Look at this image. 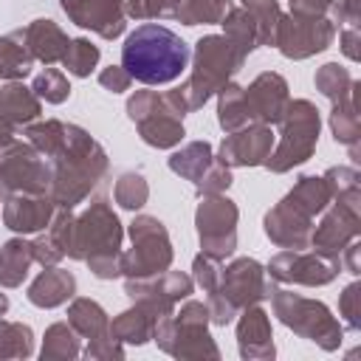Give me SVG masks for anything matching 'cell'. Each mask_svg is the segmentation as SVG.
Here are the masks:
<instances>
[{
  "instance_id": "cell-1",
  "label": "cell",
  "mask_w": 361,
  "mask_h": 361,
  "mask_svg": "<svg viewBox=\"0 0 361 361\" xmlns=\"http://www.w3.org/2000/svg\"><path fill=\"white\" fill-rule=\"evenodd\" d=\"M121 62H124L127 73L135 76L138 82L166 85L186 71L189 48L175 31H169L158 23H147V25H138L124 39Z\"/></svg>"
}]
</instances>
